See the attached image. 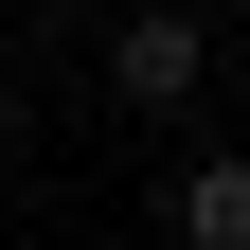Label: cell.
<instances>
[{
    "instance_id": "obj_1",
    "label": "cell",
    "mask_w": 250,
    "mask_h": 250,
    "mask_svg": "<svg viewBox=\"0 0 250 250\" xmlns=\"http://www.w3.org/2000/svg\"><path fill=\"white\" fill-rule=\"evenodd\" d=\"M107 89H125V107H197V89H214L197 0H125V18H107Z\"/></svg>"
},
{
    "instance_id": "obj_4",
    "label": "cell",
    "mask_w": 250,
    "mask_h": 250,
    "mask_svg": "<svg viewBox=\"0 0 250 250\" xmlns=\"http://www.w3.org/2000/svg\"><path fill=\"white\" fill-rule=\"evenodd\" d=\"M18 18H89V0H18Z\"/></svg>"
},
{
    "instance_id": "obj_3",
    "label": "cell",
    "mask_w": 250,
    "mask_h": 250,
    "mask_svg": "<svg viewBox=\"0 0 250 250\" xmlns=\"http://www.w3.org/2000/svg\"><path fill=\"white\" fill-rule=\"evenodd\" d=\"M18 125H36V107H18V72H0V161H18Z\"/></svg>"
},
{
    "instance_id": "obj_2",
    "label": "cell",
    "mask_w": 250,
    "mask_h": 250,
    "mask_svg": "<svg viewBox=\"0 0 250 250\" xmlns=\"http://www.w3.org/2000/svg\"><path fill=\"white\" fill-rule=\"evenodd\" d=\"M161 232H179V250H250V143H214V161H179Z\"/></svg>"
}]
</instances>
